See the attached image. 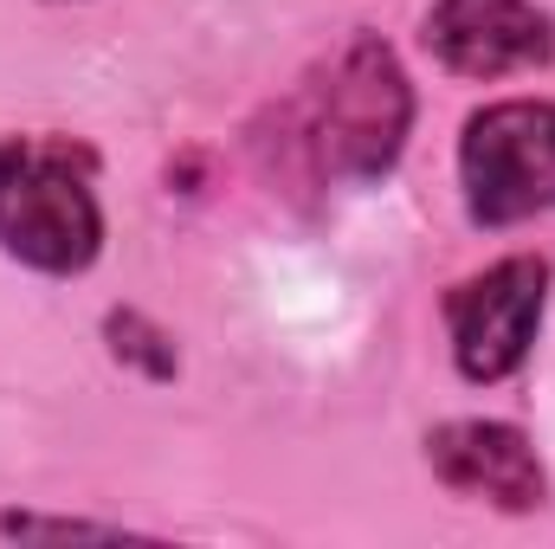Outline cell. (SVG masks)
I'll use <instances>...</instances> for the list:
<instances>
[{"label":"cell","mask_w":555,"mask_h":549,"mask_svg":"<svg viewBox=\"0 0 555 549\" xmlns=\"http://www.w3.org/2000/svg\"><path fill=\"white\" fill-rule=\"evenodd\" d=\"M414 137V85L388 39L349 33L291 98V142L330 188H375Z\"/></svg>","instance_id":"obj_1"},{"label":"cell","mask_w":555,"mask_h":549,"mask_svg":"<svg viewBox=\"0 0 555 549\" xmlns=\"http://www.w3.org/2000/svg\"><path fill=\"white\" fill-rule=\"evenodd\" d=\"M0 253L39 278H78L104 253L98 155L72 137H0Z\"/></svg>","instance_id":"obj_2"},{"label":"cell","mask_w":555,"mask_h":549,"mask_svg":"<svg viewBox=\"0 0 555 549\" xmlns=\"http://www.w3.org/2000/svg\"><path fill=\"white\" fill-rule=\"evenodd\" d=\"M459 201L478 233L555 214V98H498L465 117Z\"/></svg>","instance_id":"obj_3"},{"label":"cell","mask_w":555,"mask_h":549,"mask_svg":"<svg viewBox=\"0 0 555 549\" xmlns=\"http://www.w3.org/2000/svg\"><path fill=\"white\" fill-rule=\"evenodd\" d=\"M543 304H550V259L537 253H511L491 259L459 284H446L439 317H446V343H452V369L472 388H498L511 382L543 330Z\"/></svg>","instance_id":"obj_4"},{"label":"cell","mask_w":555,"mask_h":549,"mask_svg":"<svg viewBox=\"0 0 555 549\" xmlns=\"http://www.w3.org/2000/svg\"><path fill=\"white\" fill-rule=\"evenodd\" d=\"M420 46L439 72L498 85L555 59V13L537 0H433L420 13Z\"/></svg>","instance_id":"obj_5"},{"label":"cell","mask_w":555,"mask_h":549,"mask_svg":"<svg viewBox=\"0 0 555 549\" xmlns=\"http://www.w3.org/2000/svg\"><path fill=\"white\" fill-rule=\"evenodd\" d=\"M426 465L459 498H485L498 511H537L550 498L543 459H537L530 433L511 420H439L426 433Z\"/></svg>","instance_id":"obj_6"}]
</instances>
